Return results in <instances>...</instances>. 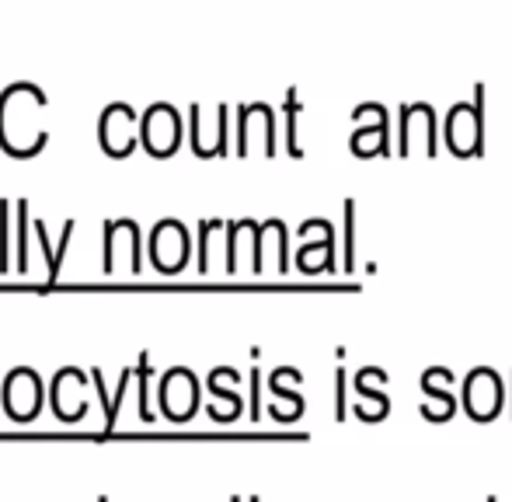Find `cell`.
Wrapping results in <instances>:
<instances>
[{"mask_svg":"<svg viewBox=\"0 0 512 502\" xmlns=\"http://www.w3.org/2000/svg\"><path fill=\"white\" fill-rule=\"evenodd\" d=\"M230 502H244V499H241V496H234V499H230Z\"/></svg>","mask_w":512,"mask_h":502,"instance_id":"obj_26","label":"cell"},{"mask_svg":"<svg viewBox=\"0 0 512 502\" xmlns=\"http://www.w3.org/2000/svg\"><path fill=\"white\" fill-rule=\"evenodd\" d=\"M119 238H122V248H126V255H129V269L140 272V269H143V255H140V224H136V220H129V217L108 220V224H105V255H102V269H105V272H115Z\"/></svg>","mask_w":512,"mask_h":502,"instance_id":"obj_11","label":"cell"},{"mask_svg":"<svg viewBox=\"0 0 512 502\" xmlns=\"http://www.w3.org/2000/svg\"><path fill=\"white\" fill-rule=\"evenodd\" d=\"M352 116L363 126L352 129V154L356 157H384L391 154V112L380 102H359Z\"/></svg>","mask_w":512,"mask_h":502,"instance_id":"obj_5","label":"cell"},{"mask_svg":"<svg viewBox=\"0 0 512 502\" xmlns=\"http://www.w3.org/2000/svg\"><path fill=\"white\" fill-rule=\"evenodd\" d=\"M39 401H42V384L32 367H18L7 374L4 405H7V415H11V419H18V422L32 419V415L39 412Z\"/></svg>","mask_w":512,"mask_h":502,"instance_id":"obj_9","label":"cell"},{"mask_svg":"<svg viewBox=\"0 0 512 502\" xmlns=\"http://www.w3.org/2000/svg\"><path fill=\"white\" fill-rule=\"evenodd\" d=\"M384 384H387V374L380 367H366V370H359V377H356V394L363 398V394H377V391H384Z\"/></svg>","mask_w":512,"mask_h":502,"instance_id":"obj_20","label":"cell"},{"mask_svg":"<svg viewBox=\"0 0 512 502\" xmlns=\"http://www.w3.org/2000/svg\"><path fill=\"white\" fill-rule=\"evenodd\" d=\"M133 374H136V367H126V370H122L119 391H115V398H112V412H108V419H105V429H112V426H115V415H119V401L126 398V387H129V380H133Z\"/></svg>","mask_w":512,"mask_h":502,"instance_id":"obj_22","label":"cell"},{"mask_svg":"<svg viewBox=\"0 0 512 502\" xmlns=\"http://www.w3.org/2000/svg\"><path fill=\"white\" fill-rule=\"evenodd\" d=\"M398 154L408 157L415 154V143H425V154H436L439 143H436V112H432L429 102H408L401 105V116H398Z\"/></svg>","mask_w":512,"mask_h":502,"instance_id":"obj_7","label":"cell"},{"mask_svg":"<svg viewBox=\"0 0 512 502\" xmlns=\"http://www.w3.org/2000/svg\"><path fill=\"white\" fill-rule=\"evenodd\" d=\"M443 140L446 150L457 157L485 154V84L474 88L471 102H457L446 112Z\"/></svg>","mask_w":512,"mask_h":502,"instance_id":"obj_1","label":"cell"},{"mask_svg":"<svg viewBox=\"0 0 512 502\" xmlns=\"http://www.w3.org/2000/svg\"><path fill=\"white\" fill-rule=\"evenodd\" d=\"M11 210H14V203L11 199H0V272H7L11 269V251H7V234H11Z\"/></svg>","mask_w":512,"mask_h":502,"instance_id":"obj_18","label":"cell"},{"mask_svg":"<svg viewBox=\"0 0 512 502\" xmlns=\"http://www.w3.org/2000/svg\"><path fill=\"white\" fill-rule=\"evenodd\" d=\"M258 387H262V370H251V419H258V412H262V405H258Z\"/></svg>","mask_w":512,"mask_h":502,"instance_id":"obj_24","label":"cell"},{"mask_svg":"<svg viewBox=\"0 0 512 502\" xmlns=\"http://www.w3.org/2000/svg\"><path fill=\"white\" fill-rule=\"evenodd\" d=\"M136 367V380H140V419H150V408H147V380L154 374V367H150V353H140V363H133Z\"/></svg>","mask_w":512,"mask_h":502,"instance_id":"obj_21","label":"cell"},{"mask_svg":"<svg viewBox=\"0 0 512 502\" xmlns=\"http://www.w3.org/2000/svg\"><path fill=\"white\" fill-rule=\"evenodd\" d=\"M248 502H262V499H258V496H251V499H248Z\"/></svg>","mask_w":512,"mask_h":502,"instance_id":"obj_25","label":"cell"},{"mask_svg":"<svg viewBox=\"0 0 512 502\" xmlns=\"http://www.w3.org/2000/svg\"><path fill=\"white\" fill-rule=\"evenodd\" d=\"M140 143L150 157H171L182 147V112L171 102H150L140 116Z\"/></svg>","mask_w":512,"mask_h":502,"instance_id":"obj_2","label":"cell"},{"mask_svg":"<svg viewBox=\"0 0 512 502\" xmlns=\"http://www.w3.org/2000/svg\"><path fill=\"white\" fill-rule=\"evenodd\" d=\"M98 502H108V496H98Z\"/></svg>","mask_w":512,"mask_h":502,"instance_id":"obj_27","label":"cell"},{"mask_svg":"<svg viewBox=\"0 0 512 502\" xmlns=\"http://www.w3.org/2000/svg\"><path fill=\"white\" fill-rule=\"evenodd\" d=\"M223 220H203L199 224V272H209V251H213V231H220Z\"/></svg>","mask_w":512,"mask_h":502,"instance_id":"obj_19","label":"cell"},{"mask_svg":"<svg viewBox=\"0 0 512 502\" xmlns=\"http://www.w3.org/2000/svg\"><path fill=\"white\" fill-rule=\"evenodd\" d=\"M335 419H345V367L335 370Z\"/></svg>","mask_w":512,"mask_h":502,"instance_id":"obj_23","label":"cell"},{"mask_svg":"<svg viewBox=\"0 0 512 502\" xmlns=\"http://www.w3.org/2000/svg\"><path fill=\"white\" fill-rule=\"evenodd\" d=\"M297 265L300 272H324V269H335V231H324L321 241H307L304 248L297 251Z\"/></svg>","mask_w":512,"mask_h":502,"instance_id":"obj_13","label":"cell"},{"mask_svg":"<svg viewBox=\"0 0 512 502\" xmlns=\"http://www.w3.org/2000/svg\"><path fill=\"white\" fill-rule=\"evenodd\" d=\"M422 415L429 422H446L457 412V394H453V374L446 367H432L422 374Z\"/></svg>","mask_w":512,"mask_h":502,"instance_id":"obj_10","label":"cell"},{"mask_svg":"<svg viewBox=\"0 0 512 502\" xmlns=\"http://www.w3.org/2000/svg\"><path fill=\"white\" fill-rule=\"evenodd\" d=\"M140 143V116L129 102H112L98 116V147L108 157H126Z\"/></svg>","mask_w":512,"mask_h":502,"instance_id":"obj_3","label":"cell"},{"mask_svg":"<svg viewBox=\"0 0 512 502\" xmlns=\"http://www.w3.org/2000/svg\"><path fill=\"white\" fill-rule=\"evenodd\" d=\"M387 408H391V401H387L384 391L363 394V398H359V405H356V415L363 422H380V419H387Z\"/></svg>","mask_w":512,"mask_h":502,"instance_id":"obj_17","label":"cell"},{"mask_svg":"<svg viewBox=\"0 0 512 502\" xmlns=\"http://www.w3.org/2000/svg\"><path fill=\"white\" fill-rule=\"evenodd\" d=\"M150 262H154L157 272H182L189 265V251H192V238L189 227L175 217H164L154 224L150 231Z\"/></svg>","mask_w":512,"mask_h":502,"instance_id":"obj_4","label":"cell"},{"mask_svg":"<svg viewBox=\"0 0 512 502\" xmlns=\"http://www.w3.org/2000/svg\"><path fill=\"white\" fill-rule=\"evenodd\" d=\"M74 227L77 220H63V231H60V241L56 245H49V231L42 220H35V234H39V245H42V255H46V265H49V283H56L60 279V265H63V255H67L70 248V238H74Z\"/></svg>","mask_w":512,"mask_h":502,"instance_id":"obj_12","label":"cell"},{"mask_svg":"<svg viewBox=\"0 0 512 502\" xmlns=\"http://www.w3.org/2000/svg\"><path fill=\"white\" fill-rule=\"evenodd\" d=\"M286 150L293 157H304V147H300V136H297V119H300V91L290 88L286 91Z\"/></svg>","mask_w":512,"mask_h":502,"instance_id":"obj_15","label":"cell"},{"mask_svg":"<svg viewBox=\"0 0 512 502\" xmlns=\"http://www.w3.org/2000/svg\"><path fill=\"white\" fill-rule=\"evenodd\" d=\"M14 231H18V245H14V265H18V272H28V227L35 224V220H28V199L21 196L18 203H14Z\"/></svg>","mask_w":512,"mask_h":502,"instance_id":"obj_14","label":"cell"},{"mask_svg":"<svg viewBox=\"0 0 512 502\" xmlns=\"http://www.w3.org/2000/svg\"><path fill=\"white\" fill-rule=\"evenodd\" d=\"M345 272L356 269V199H345Z\"/></svg>","mask_w":512,"mask_h":502,"instance_id":"obj_16","label":"cell"},{"mask_svg":"<svg viewBox=\"0 0 512 502\" xmlns=\"http://www.w3.org/2000/svg\"><path fill=\"white\" fill-rule=\"evenodd\" d=\"M502 398H506V391H502V377L495 374L492 367H478V370L467 374L464 408L474 422H492L502 408Z\"/></svg>","mask_w":512,"mask_h":502,"instance_id":"obj_6","label":"cell"},{"mask_svg":"<svg viewBox=\"0 0 512 502\" xmlns=\"http://www.w3.org/2000/svg\"><path fill=\"white\" fill-rule=\"evenodd\" d=\"M488 502H499V499H488Z\"/></svg>","mask_w":512,"mask_h":502,"instance_id":"obj_28","label":"cell"},{"mask_svg":"<svg viewBox=\"0 0 512 502\" xmlns=\"http://www.w3.org/2000/svg\"><path fill=\"white\" fill-rule=\"evenodd\" d=\"M161 408L175 422L189 419L199 408V380L189 367H171L161 377Z\"/></svg>","mask_w":512,"mask_h":502,"instance_id":"obj_8","label":"cell"}]
</instances>
